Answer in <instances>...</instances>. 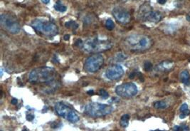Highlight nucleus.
<instances>
[{
    "label": "nucleus",
    "mask_w": 190,
    "mask_h": 131,
    "mask_svg": "<svg viewBox=\"0 0 190 131\" xmlns=\"http://www.w3.org/2000/svg\"><path fill=\"white\" fill-rule=\"evenodd\" d=\"M113 46V43L108 39L93 36L83 41L81 49L88 53H98L109 50Z\"/></svg>",
    "instance_id": "1"
},
{
    "label": "nucleus",
    "mask_w": 190,
    "mask_h": 131,
    "mask_svg": "<svg viewBox=\"0 0 190 131\" xmlns=\"http://www.w3.org/2000/svg\"><path fill=\"white\" fill-rule=\"evenodd\" d=\"M124 44L130 51L142 52L150 49L153 45V41L147 36L131 34L125 39Z\"/></svg>",
    "instance_id": "2"
},
{
    "label": "nucleus",
    "mask_w": 190,
    "mask_h": 131,
    "mask_svg": "<svg viewBox=\"0 0 190 131\" xmlns=\"http://www.w3.org/2000/svg\"><path fill=\"white\" fill-rule=\"evenodd\" d=\"M57 73L54 68L44 66L34 69L29 73L28 81L32 83H51L56 78Z\"/></svg>",
    "instance_id": "3"
},
{
    "label": "nucleus",
    "mask_w": 190,
    "mask_h": 131,
    "mask_svg": "<svg viewBox=\"0 0 190 131\" xmlns=\"http://www.w3.org/2000/svg\"><path fill=\"white\" fill-rule=\"evenodd\" d=\"M113 110L112 105L96 102L88 103L85 106V113L93 118L104 117L112 113Z\"/></svg>",
    "instance_id": "4"
},
{
    "label": "nucleus",
    "mask_w": 190,
    "mask_h": 131,
    "mask_svg": "<svg viewBox=\"0 0 190 131\" xmlns=\"http://www.w3.org/2000/svg\"><path fill=\"white\" fill-rule=\"evenodd\" d=\"M31 26L39 33L50 37L56 35L59 31L56 24L46 19H34L31 21Z\"/></svg>",
    "instance_id": "5"
},
{
    "label": "nucleus",
    "mask_w": 190,
    "mask_h": 131,
    "mask_svg": "<svg viewBox=\"0 0 190 131\" xmlns=\"http://www.w3.org/2000/svg\"><path fill=\"white\" fill-rule=\"evenodd\" d=\"M139 19L145 21L157 23L162 19V14L159 11H154L149 3L141 5L137 12Z\"/></svg>",
    "instance_id": "6"
},
{
    "label": "nucleus",
    "mask_w": 190,
    "mask_h": 131,
    "mask_svg": "<svg viewBox=\"0 0 190 131\" xmlns=\"http://www.w3.org/2000/svg\"><path fill=\"white\" fill-rule=\"evenodd\" d=\"M55 110L59 116L63 118L70 123H76L79 120V116L78 115L75 110L69 105L63 102H58L55 105Z\"/></svg>",
    "instance_id": "7"
},
{
    "label": "nucleus",
    "mask_w": 190,
    "mask_h": 131,
    "mask_svg": "<svg viewBox=\"0 0 190 131\" xmlns=\"http://www.w3.org/2000/svg\"><path fill=\"white\" fill-rule=\"evenodd\" d=\"M0 24L1 26L5 31L8 32L16 34L19 33L21 30V26L17 18L12 14H2L0 16Z\"/></svg>",
    "instance_id": "8"
},
{
    "label": "nucleus",
    "mask_w": 190,
    "mask_h": 131,
    "mask_svg": "<svg viewBox=\"0 0 190 131\" xmlns=\"http://www.w3.org/2000/svg\"><path fill=\"white\" fill-rule=\"evenodd\" d=\"M103 55L96 54L89 56L84 63V70L88 73H96L101 68L104 64Z\"/></svg>",
    "instance_id": "9"
},
{
    "label": "nucleus",
    "mask_w": 190,
    "mask_h": 131,
    "mask_svg": "<svg viewBox=\"0 0 190 131\" xmlns=\"http://www.w3.org/2000/svg\"><path fill=\"white\" fill-rule=\"evenodd\" d=\"M115 93L120 97L130 98L136 96L138 93V89L133 83H125L117 86L115 88Z\"/></svg>",
    "instance_id": "10"
},
{
    "label": "nucleus",
    "mask_w": 190,
    "mask_h": 131,
    "mask_svg": "<svg viewBox=\"0 0 190 131\" xmlns=\"http://www.w3.org/2000/svg\"><path fill=\"white\" fill-rule=\"evenodd\" d=\"M114 18L118 22L122 24H126L129 23L131 20V16L130 12L125 8L118 7L114 8L112 12Z\"/></svg>",
    "instance_id": "11"
},
{
    "label": "nucleus",
    "mask_w": 190,
    "mask_h": 131,
    "mask_svg": "<svg viewBox=\"0 0 190 131\" xmlns=\"http://www.w3.org/2000/svg\"><path fill=\"white\" fill-rule=\"evenodd\" d=\"M124 74V70L122 66L118 64H115L110 66L106 70V76L110 81H115L120 78Z\"/></svg>",
    "instance_id": "12"
},
{
    "label": "nucleus",
    "mask_w": 190,
    "mask_h": 131,
    "mask_svg": "<svg viewBox=\"0 0 190 131\" xmlns=\"http://www.w3.org/2000/svg\"><path fill=\"white\" fill-rule=\"evenodd\" d=\"M173 67V63L170 62V61H164L159 65H157V68L159 71H166L170 70Z\"/></svg>",
    "instance_id": "13"
},
{
    "label": "nucleus",
    "mask_w": 190,
    "mask_h": 131,
    "mask_svg": "<svg viewBox=\"0 0 190 131\" xmlns=\"http://www.w3.org/2000/svg\"><path fill=\"white\" fill-rule=\"evenodd\" d=\"M180 78L181 81H182V82L184 84L189 85V83L190 76L187 71L185 70L182 71V73H180Z\"/></svg>",
    "instance_id": "14"
},
{
    "label": "nucleus",
    "mask_w": 190,
    "mask_h": 131,
    "mask_svg": "<svg viewBox=\"0 0 190 131\" xmlns=\"http://www.w3.org/2000/svg\"><path fill=\"white\" fill-rule=\"evenodd\" d=\"M130 115L128 114H125L122 115L120 120V126L122 128H127L129 124Z\"/></svg>",
    "instance_id": "15"
},
{
    "label": "nucleus",
    "mask_w": 190,
    "mask_h": 131,
    "mask_svg": "<svg viewBox=\"0 0 190 131\" xmlns=\"http://www.w3.org/2000/svg\"><path fill=\"white\" fill-rule=\"evenodd\" d=\"M54 9H55V10L58 11V12L63 13V12H65L67 10V7L65 5H63L60 0H59V1L56 2V4L54 5Z\"/></svg>",
    "instance_id": "16"
},
{
    "label": "nucleus",
    "mask_w": 190,
    "mask_h": 131,
    "mask_svg": "<svg viewBox=\"0 0 190 131\" xmlns=\"http://www.w3.org/2000/svg\"><path fill=\"white\" fill-rule=\"evenodd\" d=\"M78 24L77 22H75V21L73 20H70V21H67L65 23V26L66 28L70 29H72V30H75L78 28Z\"/></svg>",
    "instance_id": "17"
},
{
    "label": "nucleus",
    "mask_w": 190,
    "mask_h": 131,
    "mask_svg": "<svg viewBox=\"0 0 190 131\" xmlns=\"http://www.w3.org/2000/svg\"><path fill=\"white\" fill-rule=\"evenodd\" d=\"M153 106L157 109H164L167 108V103L164 101H157L153 103Z\"/></svg>",
    "instance_id": "18"
},
{
    "label": "nucleus",
    "mask_w": 190,
    "mask_h": 131,
    "mask_svg": "<svg viewBox=\"0 0 190 131\" xmlns=\"http://www.w3.org/2000/svg\"><path fill=\"white\" fill-rule=\"evenodd\" d=\"M105 26H106V29H107L108 30L111 31L115 28V24H114L113 20H111L110 19H108L106 20V23H105Z\"/></svg>",
    "instance_id": "19"
},
{
    "label": "nucleus",
    "mask_w": 190,
    "mask_h": 131,
    "mask_svg": "<svg viewBox=\"0 0 190 131\" xmlns=\"http://www.w3.org/2000/svg\"><path fill=\"white\" fill-rule=\"evenodd\" d=\"M143 68H144V70L145 71H150L152 70V68H153V64L151 62L148 61H146L145 63H144V66H143Z\"/></svg>",
    "instance_id": "20"
},
{
    "label": "nucleus",
    "mask_w": 190,
    "mask_h": 131,
    "mask_svg": "<svg viewBox=\"0 0 190 131\" xmlns=\"http://www.w3.org/2000/svg\"><path fill=\"white\" fill-rule=\"evenodd\" d=\"M99 95L102 97L103 98H107L109 97V93L108 91H106L104 89H101L99 91Z\"/></svg>",
    "instance_id": "21"
},
{
    "label": "nucleus",
    "mask_w": 190,
    "mask_h": 131,
    "mask_svg": "<svg viewBox=\"0 0 190 131\" xmlns=\"http://www.w3.org/2000/svg\"><path fill=\"white\" fill-rule=\"evenodd\" d=\"M189 114L190 111L187 109V110H185L181 112V114L179 115V118H180L181 119H183V118H186V116H187V115H189Z\"/></svg>",
    "instance_id": "22"
},
{
    "label": "nucleus",
    "mask_w": 190,
    "mask_h": 131,
    "mask_svg": "<svg viewBox=\"0 0 190 131\" xmlns=\"http://www.w3.org/2000/svg\"><path fill=\"white\" fill-rule=\"evenodd\" d=\"M174 130H189V128L187 126H174Z\"/></svg>",
    "instance_id": "23"
},
{
    "label": "nucleus",
    "mask_w": 190,
    "mask_h": 131,
    "mask_svg": "<svg viewBox=\"0 0 190 131\" xmlns=\"http://www.w3.org/2000/svg\"><path fill=\"white\" fill-rule=\"evenodd\" d=\"M188 109V105L187 103H184V104H182V105H181V107H180V111L182 112V111H184V110H187Z\"/></svg>",
    "instance_id": "24"
},
{
    "label": "nucleus",
    "mask_w": 190,
    "mask_h": 131,
    "mask_svg": "<svg viewBox=\"0 0 190 131\" xmlns=\"http://www.w3.org/2000/svg\"><path fill=\"white\" fill-rule=\"evenodd\" d=\"M34 119V115L32 114H28L26 115V120L28 121H33V120Z\"/></svg>",
    "instance_id": "25"
},
{
    "label": "nucleus",
    "mask_w": 190,
    "mask_h": 131,
    "mask_svg": "<svg viewBox=\"0 0 190 131\" xmlns=\"http://www.w3.org/2000/svg\"><path fill=\"white\" fill-rule=\"evenodd\" d=\"M17 103H18V100L17 98H12V101H11V103L12 105H17Z\"/></svg>",
    "instance_id": "26"
},
{
    "label": "nucleus",
    "mask_w": 190,
    "mask_h": 131,
    "mask_svg": "<svg viewBox=\"0 0 190 131\" xmlns=\"http://www.w3.org/2000/svg\"><path fill=\"white\" fill-rule=\"evenodd\" d=\"M166 2H167V0H157V2L160 4H164Z\"/></svg>",
    "instance_id": "27"
},
{
    "label": "nucleus",
    "mask_w": 190,
    "mask_h": 131,
    "mask_svg": "<svg viewBox=\"0 0 190 131\" xmlns=\"http://www.w3.org/2000/svg\"><path fill=\"white\" fill-rule=\"evenodd\" d=\"M87 93L88 94V95H93L94 91L93 90H90V91H88L87 92Z\"/></svg>",
    "instance_id": "28"
},
{
    "label": "nucleus",
    "mask_w": 190,
    "mask_h": 131,
    "mask_svg": "<svg viewBox=\"0 0 190 131\" xmlns=\"http://www.w3.org/2000/svg\"><path fill=\"white\" fill-rule=\"evenodd\" d=\"M69 38H70V35H68V34H66V35L64 36V39L66 40V41H68V39H69Z\"/></svg>",
    "instance_id": "29"
},
{
    "label": "nucleus",
    "mask_w": 190,
    "mask_h": 131,
    "mask_svg": "<svg viewBox=\"0 0 190 131\" xmlns=\"http://www.w3.org/2000/svg\"><path fill=\"white\" fill-rule=\"evenodd\" d=\"M42 1V2L45 4H48L50 2V0H41Z\"/></svg>",
    "instance_id": "30"
},
{
    "label": "nucleus",
    "mask_w": 190,
    "mask_h": 131,
    "mask_svg": "<svg viewBox=\"0 0 190 131\" xmlns=\"http://www.w3.org/2000/svg\"><path fill=\"white\" fill-rule=\"evenodd\" d=\"M187 21H190V16L187 15Z\"/></svg>",
    "instance_id": "31"
}]
</instances>
